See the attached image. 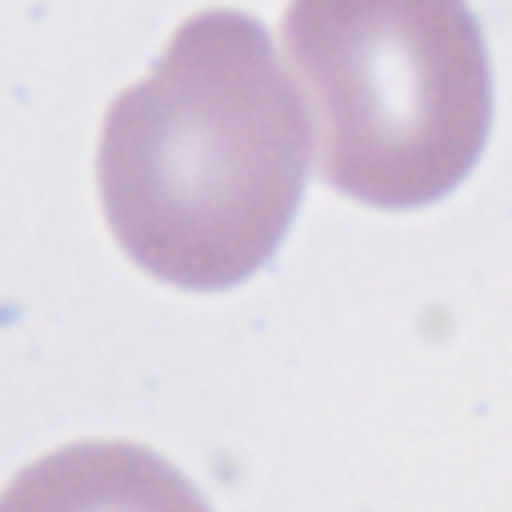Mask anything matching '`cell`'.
<instances>
[{"mask_svg":"<svg viewBox=\"0 0 512 512\" xmlns=\"http://www.w3.org/2000/svg\"><path fill=\"white\" fill-rule=\"evenodd\" d=\"M308 168L304 112L260 20L188 16L100 128L96 184L116 244L148 276L212 292L280 244Z\"/></svg>","mask_w":512,"mask_h":512,"instance_id":"1","label":"cell"},{"mask_svg":"<svg viewBox=\"0 0 512 512\" xmlns=\"http://www.w3.org/2000/svg\"><path fill=\"white\" fill-rule=\"evenodd\" d=\"M284 48L328 188L372 208H420L476 164L492 80L464 0H292Z\"/></svg>","mask_w":512,"mask_h":512,"instance_id":"2","label":"cell"},{"mask_svg":"<svg viewBox=\"0 0 512 512\" xmlns=\"http://www.w3.org/2000/svg\"><path fill=\"white\" fill-rule=\"evenodd\" d=\"M0 512H212V508L152 448L128 440H80L20 468L0 492Z\"/></svg>","mask_w":512,"mask_h":512,"instance_id":"3","label":"cell"}]
</instances>
